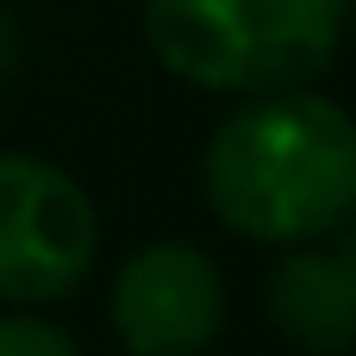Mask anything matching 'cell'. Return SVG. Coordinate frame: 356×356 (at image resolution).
<instances>
[{
    "label": "cell",
    "mask_w": 356,
    "mask_h": 356,
    "mask_svg": "<svg viewBox=\"0 0 356 356\" xmlns=\"http://www.w3.org/2000/svg\"><path fill=\"white\" fill-rule=\"evenodd\" d=\"M207 207L250 244H313L356 213V119L307 88L250 94L200 156Z\"/></svg>",
    "instance_id": "cell-1"
},
{
    "label": "cell",
    "mask_w": 356,
    "mask_h": 356,
    "mask_svg": "<svg viewBox=\"0 0 356 356\" xmlns=\"http://www.w3.org/2000/svg\"><path fill=\"white\" fill-rule=\"evenodd\" d=\"M225 325L219 263L194 244H144L113 282V332L131 356H200Z\"/></svg>",
    "instance_id": "cell-4"
},
{
    "label": "cell",
    "mask_w": 356,
    "mask_h": 356,
    "mask_svg": "<svg viewBox=\"0 0 356 356\" xmlns=\"http://www.w3.org/2000/svg\"><path fill=\"white\" fill-rule=\"evenodd\" d=\"M350 19H356V0H350Z\"/></svg>",
    "instance_id": "cell-9"
},
{
    "label": "cell",
    "mask_w": 356,
    "mask_h": 356,
    "mask_svg": "<svg viewBox=\"0 0 356 356\" xmlns=\"http://www.w3.org/2000/svg\"><path fill=\"white\" fill-rule=\"evenodd\" d=\"M100 257L94 200L44 156L0 150V300L44 307Z\"/></svg>",
    "instance_id": "cell-3"
},
{
    "label": "cell",
    "mask_w": 356,
    "mask_h": 356,
    "mask_svg": "<svg viewBox=\"0 0 356 356\" xmlns=\"http://www.w3.org/2000/svg\"><path fill=\"white\" fill-rule=\"evenodd\" d=\"M350 0H144V38L169 75L207 94L307 88L344 44Z\"/></svg>",
    "instance_id": "cell-2"
},
{
    "label": "cell",
    "mask_w": 356,
    "mask_h": 356,
    "mask_svg": "<svg viewBox=\"0 0 356 356\" xmlns=\"http://www.w3.org/2000/svg\"><path fill=\"white\" fill-rule=\"evenodd\" d=\"M13 63H19V31H13V19H6V6H0V81L13 75Z\"/></svg>",
    "instance_id": "cell-7"
},
{
    "label": "cell",
    "mask_w": 356,
    "mask_h": 356,
    "mask_svg": "<svg viewBox=\"0 0 356 356\" xmlns=\"http://www.w3.org/2000/svg\"><path fill=\"white\" fill-rule=\"evenodd\" d=\"M0 356H81L75 338H63L50 319H0Z\"/></svg>",
    "instance_id": "cell-6"
},
{
    "label": "cell",
    "mask_w": 356,
    "mask_h": 356,
    "mask_svg": "<svg viewBox=\"0 0 356 356\" xmlns=\"http://www.w3.org/2000/svg\"><path fill=\"white\" fill-rule=\"evenodd\" d=\"M275 325L313 356H344L356 344V275L338 250H294L269 275Z\"/></svg>",
    "instance_id": "cell-5"
},
{
    "label": "cell",
    "mask_w": 356,
    "mask_h": 356,
    "mask_svg": "<svg viewBox=\"0 0 356 356\" xmlns=\"http://www.w3.org/2000/svg\"><path fill=\"white\" fill-rule=\"evenodd\" d=\"M332 250L344 257V269H350V275H356V213H350V219H344V225H338V244H332Z\"/></svg>",
    "instance_id": "cell-8"
}]
</instances>
